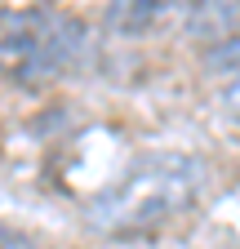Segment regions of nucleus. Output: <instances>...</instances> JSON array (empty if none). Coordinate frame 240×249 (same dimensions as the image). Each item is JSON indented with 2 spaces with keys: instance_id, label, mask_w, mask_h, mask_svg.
<instances>
[{
  "instance_id": "f257e3e1",
  "label": "nucleus",
  "mask_w": 240,
  "mask_h": 249,
  "mask_svg": "<svg viewBox=\"0 0 240 249\" xmlns=\"http://www.w3.org/2000/svg\"><path fill=\"white\" fill-rule=\"evenodd\" d=\"M209 165L191 151H147L85 205V223L111 240L156 236L205 196Z\"/></svg>"
},
{
  "instance_id": "f03ea898",
  "label": "nucleus",
  "mask_w": 240,
  "mask_h": 249,
  "mask_svg": "<svg viewBox=\"0 0 240 249\" xmlns=\"http://www.w3.org/2000/svg\"><path fill=\"white\" fill-rule=\"evenodd\" d=\"M89 53V27L53 5H0V76L40 89L76 71Z\"/></svg>"
},
{
  "instance_id": "7ed1b4c3",
  "label": "nucleus",
  "mask_w": 240,
  "mask_h": 249,
  "mask_svg": "<svg viewBox=\"0 0 240 249\" xmlns=\"http://www.w3.org/2000/svg\"><path fill=\"white\" fill-rule=\"evenodd\" d=\"M183 27H187L191 40L214 49L240 31V0H187Z\"/></svg>"
},
{
  "instance_id": "20e7f679",
  "label": "nucleus",
  "mask_w": 240,
  "mask_h": 249,
  "mask_svg": "<svg viewBox=\"0 0 240 249\" xmlns=\"http://www.w3.org/2000/svg\"><path fill=\"white\" fill-rule=\"evenodd\" d=\"M178 0H111L107 9V27L120 31V36H142V31H152Z\"/></svg>"
},
{
  "instance_id": "39448f33",
  "label": "nucleus",
  "mask_w": 240,
  "mask_h": 249,
  "mask_svg": "<svg viewBox=\"0 0 240 249\" xmlns=\"http://www.w3.org/2000/svg\"><path fill=\"white\" fill-rule=\"evenodd\" d=\"M205 62H209L214 71H231V76H240V31H236L231 40L214 45V49L205 53Z\"/></svg>"
},
{
  "instance_id": "423d86ee",
  "label": "nucleus",
  "mask_w": 240,
  "mask_h": 249,
  "mask_svg": "<svg viewBox=\"0 0 240 249\" xmlns=\"http://www.w3.org/2000/svg\"><path fill=\"white\" fill-rule=\"evenodd\" d=\"M218 103H223V111H227L231 120H240V76H236V80L218 93Z\"/></svg>"
},
{
  "instance_id": "0eeeda50",
  "label": "nucleus",
  "mask_w": 240,
  "mask_h": 249,
  "mask_svg": "<svg viewBox=\"0 0 240 249\" xmlns=\"http://www.w3.org/2000/svg\"><path fill=\"white\" fill-rule=\"evenodd\" d=\"M0 249H40L32 236H22V231H14V227H0Z\"/></svg>"
}]
</instances>
